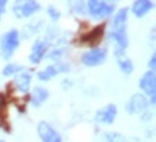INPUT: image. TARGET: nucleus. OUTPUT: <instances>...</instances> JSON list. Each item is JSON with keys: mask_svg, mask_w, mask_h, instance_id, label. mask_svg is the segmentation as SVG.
Masks as SVG:
<instances>
[{"mask_svg": "<svg viewBox=\"0 0 156 142\" xmlns=\"http://www.w3.org/2000/svg\"><path fill=\"white\" fill-rule=\"evenodd\" d=\"M20 44V38H19V31L16 29H10L9 32H6L2 38H0V55L5 60L13 55V52L16 51V48Z\"/></svg>", "mask_w": 156, "mask_h": 142, "instance_id": "1", "label": "nucleus"}, {"mask_svg": "<svg viewBox=\"0 0 156 142\" xmlns=\"http://www.w3.org/2000/svg\"><path fill=\"white\" fill-rule=\"evenodd\" d=\"M49 97V91L46 90L45 87H41V86H36L32 90V97H30V102L35 107L41 106L44 102H46V99Z\"/></svg>", "mask_w": 156, "mask_h": 142, "instance_id": "13", "label": "nucleus"}, {"mask_svg": "<svg viewBox=\"0 0 156 142\" xmlns=\"http://www.w3.org/2000/svg\"><path fill=\"white\" fill-rule=\"evenodd\" d=\"M119 67L122 70V73H124L126 75L133 73V63H132V60H129V58H126V57H123L119 60Z\"/></svg>", "mask_w": 156, "mask_h": 142, "instance_id": "17", "label": "nucleus"}, {"mask_svg": "<svg viewBox=\"0 0 156 142\" xmlns=\"http://www.w3.org/2000/svg\"><path fill=\"white\" fill-rule=\"evenodd\" d=\"M153 2H149V0H136L132 6V12L134 13L136 17H143L149 10L153 9Z\"/></svg>", "mask_w": 156, "mask_h": 142, "instance_id": "12", "label": "nucleus"}, {"mask_svg": "<svg viewBox=\"0 0 156 142\" xmlns=\"http://www.w3.org/2000/svg\"><path fill=\"white\" fill-rule=\"evenodd\" d=\"M85 3H83V2H80V3H77V6L74 7V10L77 12V13H81V15H84L85 13Z\"/></svg>", "mask_w": 156, "mask_h": 142, "instance_id": "22", "label": "nucleus"}, {"mask_svg": "<svg viewBox=\"0 0 156 142\" xmlns=\"http://www.w3.org/2000/svg\"><path fill=\"white\" fill-rule=\"evenodd\" d=\"M106 57H107L106 48H93V49H90L88 52H85L81 57V61L87 67H95V65H100L106 60Z\"/></svg>", "mask_w": 156, "mask_h": 142, "instance_id": "6", "label": "nucleus"}, {"mask_svg": "<svg viewBox=\"0 0 156 142\" xmlns=\"http://www.w3.org/2000/svg\"><path fill=\"white\" fill-rule=\"evenodd\" d=\"M6 5H7V2H6V0H0V10H3Z\"/></svg>", "mask_w": 156, "mask_h": 142, "instance_id": "25", "label": "nucleus"}, {"mask_svg": "<svg viewBox=\"0 0 156 142\" xmlns=\"http://www.w3.org/2000/svg\"><path fill=\"white\" fill-rule=\"evenodd\" d=\"M126 112L129 115H137L146 112V109L149 107V99L142 94V93H136L129 99V102L126 103Z\"/></svg>", "mask_w": 156, "mask_h": 142, "instance_id": "3", "label": "nucleus"}, {"mask_svg": "<svg viewBox=\"0 0 156 142\" xmlns=\"http://www.w3.org/2000/svg\"><path fill=\"white\" fill-rule=\"evenodd\" d=\"M48 51V42L44 39H36L35 41L34 46H32V51H30V55H29V61L34 65H38L42 60H44L45 54Z\"/></svg>", "mask_w": 156, "mask_h": 142, "instance_id": "9", "label": "nucleus"}, {"mask_svg": "<svg viewBox=\"0 0 156 142\" xmlns=\"http://www.w3.org/2000/svg\"><path fill=\"white\" fill-rule=\"evenodd\" d=\"M22 70H23L22 65H19V64L12 63V64H7V65H6L5 68H3L2 74H3L5 77H10V75H16V74L22 73Z\"/></svg>", "mask_w": 156, "mask_h": 142, "instance_id": "16", "label": "nucleus"}, {"mask_svg": "<svg viewBox=\"0 0 156 142\" xmlns=\"http://www.w3.org/2000/svg\"><path fill=\"white\" fill-rule=\"evenodd\" d=\"M2 13H3V10H0V19H2Z\"/></svg>", "mask_w": 156, "mask_h": 142, "instance_id": "26", "label": "nucleus"}, {"mask_svg": "<svg viewBox=\"0 0 156 142\" xmlns=\"http://www.w3.org/2000/svg\"><path fill=\"white\" fill-rule=\"evenodd\" d=\"M59 73L58 70V65L56 64H52V65H48L45 70H41L38 73V80L41 81H49L52 77H55L56 74Z\"/></svg>", "mask_w": 156, "mask_h": 142, "instance_id": "15", "label": "nucleus"}, {"mask_svg": "<svg viewBox=\"0 0 156 142\" xmlns=\"http://www.w3.org/2000/svg\"><path fill=\"white\" fill-rule=\"evenodd\" d=\"M104 139H106V142H129L126 137H123L119 132H107Z\"/></svg>", "mask_w": 156, "mask_h": 142, "instance_id": "18", "label": "nucleus"}, {"mask_svg": "<svg viewBox=\"0 0 156 142\" xmlns=\"http://www.w3.org/2000/svg\"><path fill=\"white\" fill-rule=\"evenodd\" d=\"M147 65H149L151 71H155V68H156V55H155V54L151 57V61H149V64H147Z\"/></svg>", "mask_w": 156, "mask_h": 142, "instance_id": "23", "label": "nucleus"}, {"mask_svg": "<svg viewBox=\"0 0 156 142\" xmlns=\"http://www.w3.org/2000/svg\"><path fill=\"white\" fill-rule=\"evenodd\" d=\"M38 135L42 142H62L59 132L55 131L48 122H39L38 123Z\"/></svg>", "mask_w": 156, "mask_h": 142, "instance_id": "7", "label": "nucleus"}, {"mask_svg": "<svg viewBox=\"0 0 156 142\" xmlns=\"http://www.w3.org/2000/svg\"><path fill=\"white\" fill-rule=\"evenodd\" d=\"M62 86H64V89H69V87L73 86V83L68 81V80H64V81H62Z\"/></svg>", "mask_w": 156, "mask_h": 142, "instance_id": "24", "label": "nucleus"}, {"mask_svg": "<svg viewBox=\"0 0 156 142\" xmlns=\"http://www.w3.org/2000/svg\"><path fill=\"white\" fill-rule=\"evenodd\" d=\"M64 55V49H55V51H52V54H49L48 57L52 58V60H58L59 57Z\"/></svg>", "mask_w": 156, "mask_h": 142, "instance_id": "21", "label": "nucleus"}, {"mask_svg": "<svg viewBox=\"0 0 156 142\" xmlns=\"http://www.w3.org/2000/svg\"><path fill=\"white\" fill-rule=\"evenodd\" d=\"M0 142H5V141H2V139H0Z\"/></svg>", "mask_w": 156, "mask_h": 142, "instance_id": "27", "label": "nucleus"}, {"mask_svg": "<svg viewBox=\"0 0 156 142\" xmlns=\"http://www.w3.org/2000/svg\"><path fill=\"white\" fill-rule=\"evenodd\" d=\"M30 81H32V75L30 73H19L16 74V78H15V87L19 93L26 94L30 90Z\"/></svg>", "mask_w": 156, "mask_h": 142, "instance_id": "11", "label": "nucleus"}, {"mask_svg": "<svg viewBox=\"0 0 156 142\" xmlns=\"http://www.w3.org/2000/svg\"><path fill=\"white\" fill-rule=\"evenodd\" d=\"M139 87L146 96L151 97V103L155 104L156 103V74H155V71H147L140 78Z\"/></svg>", "mask_w": 156, "mask_h": 142, "instance_id": "4", "label": "nucleus"}, {"mask_svg": "<svg viewBox=\"0 0 156 142\" xmlns=\"http://www.w3.org/2000/svg\"><path fill=\"white\" fill-rule=\"evenodd\" d=\"M46 12H48V15H49V17L52 19V20H58V19L61 17V13H59V10H56L54 6H49Z\"/></svg>", "mask_w": 156, "mask_h": 142, "instance_id": "20", "label": "nucleus"}, {"mask_svg": "<svg viewBox=\"0 0 156 142\" xmlns=\"http://www.w3.org/2000/svg\"><path fill=\"white\" fill-rule=\"evenodd\" d=\"M108 36H110V39H114V42L117 44V48L126 49L129 46V38L126 32H114V31H112Z\"/></svg>", "mask_w": 156, "mask_h": 142, "instance_id": "14", "label": "nucleus"}, {"mask_svg": "<svg viewBox=\"0 0 156 142\" xmlns=\"http://www.w3.org/2000/svg\"><path fill=\"white\" fill-rule=\"evenodd\" d=\"M87 12H88L94 19H106V17L112 16L114 9H116V3L113 2H100V0H90L87 2Z\"/></svg>", "mask_w": 156, "mask_h": 142, "instance_id": "2", "label": "nucleus"}, {"mask_svg": "<svg viewBox=\"0 0 156 142\" xmlns=\"http://www.w3.org/2000/svg\"><path fill=\"white\" fill-rule=\"evenodd\" d=\"M41 9L38 2H32V0H28V2H16L15 6H13V13L17 19H22V17H29L32 16L34 13Z\"/></svg>", "mask_w": 156, "mask_h": 142, "instance_id": "5", "label": "nucleus"}, {"mask_svg": "<svg viewBox=\"0 0 156 142\" xmlns=\"http://www.w3.org/2000/svg\"><path fill=\"white\" fill-rule=\"evenodd\" d=\"M103 31H104V26H97L94 32H90L88 35H85V36L83 38V41H85V42H87V41L95 39V38H98V35H100Z\"/></svg>", "mask_w": 156, "mask_h": 142, "instance_id": "19", "label": "nucleus"}, {"mask_svg": "<svg viewBox=\"0 0 156 142\" xmlns=\"http://www.w3.org/2000/svg\"><path fill=\"white\" fill-rule=\"evenodd\" d=\"M117 116V106L116 104H107L104 107H101L100 110H97L94 119L97 123L101 125H112Z\"/></svg>", "mask_w": 156, "mask_h": 142, "instance_id": "8", "label": "nucleus"}, {"mask_svg": "<svg viewBox=\"0 0 156 142\" xmlns=\"http://www.w3.org/2000/svg\"><path fill=\"white\" fill-rule=\"evenodd\" d=\"M127 15H129L127 7H123L120 10H117V13L114 15V17H113V31H114V32H126Z\"/></svg>", "mask_w": 156, "mask_h": 142, "instance_id": "10", "label": "nucleus"}]
</instances>
